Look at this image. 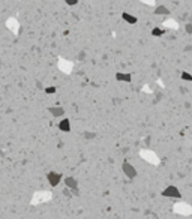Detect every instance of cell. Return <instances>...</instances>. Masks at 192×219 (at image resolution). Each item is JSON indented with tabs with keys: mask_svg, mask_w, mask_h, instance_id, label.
Returning <instances> with one entry per match:
<instances>
[{
	"mask_svg": "<svg viewBox=\"0 0 192 219\" xmlns=\"http://www.w3.org/2000/svg\"><path fill=\"white\" fill-rule=\"evenodd\" d=\"M48 182H50V185L51 186H57L59 183H60V180H62V176L59 174V173H48Z\"/></svg>",
	"mask_w": 192,
	"mask_h": 219,
	"instance_id": "3",
	"label": "cell"
},
{
	"mask_svg": "<svg viewBox=\"0 0 192 219\" xmlns=\"http://www.w3.org/2000/svg\"><path fill=\"white\" fill-rule=\"evenodd\" d=\"M122 20L128 24H137L138 23V18L132 15V14H129V12H122Z\"/></svg>",
	"mask_w": 192,
	"mask_h": 219,
	"instance_id": "4",
	"label": "cell"
},
{
	"mask_svg": "<svg viewBox=\"0 0 192 219\" xmlns=\"http://www.w3.org/2000/svg\"><path fill=\"white\" fill-rule=\"evenodd\" d=\"M162 197H167V198H182V192H180V189L177 188L176 185H168L162 192H161Z\"/></svg>",
	"mask_w": 192,
	"mask_h": 219,
	"instance_id": "1",
	"label": "cell"
},
{
	"mask_svg": "<svg viewBox=\"0 0 192 219\" xmlns=\"http://www.w3.org/2000/svg\"><path fill=\"white\" fill-rule=\"evenodd\" d=\"M122 170H123V173H125L129 179H135V177H137V170H135V167L132 165V164H129V162H123Z\"/></svg>",
	"mask_w": 192,
	"mask_h": 219,
	"instance_id": "2",
	"label": "cell"
},
{
	"mask_svg": "<svg viewBox=\"0 0 192 219\" xmlns=\"http://www.w3.org/2000/svg\"><path fill=\"white\" fill-rule=\"evenodd\" d=\"M48 111H50L54 117H60V116H63V114H65V110L62 108V107H50Z\"/></svg>",
	"mask_w": 192,
	"mask_h": 219,
	"instance_id": "9",
	"label": "cell"
},
{
	"mask_svg": "<svg viewBox=\"0 0 192 219\" xmlns=\"http://www.w3.org/2000/svg\"><path fill=\"white\" fill-rule=\"evenodd\" d=\"M59 129L60 131H63V132H69L71 131V122H69V119H63V120H60L59 122Z\"/></svg>",
	"mask_w": 192,
	"mask_h": 219,
	"instance_id": "8",
	"label": "cell"
},
{
	"mask_svg": "<svg viewBox=\"0 0 192 219\" xmlns=\"http://www.w3.org/2000/svg\"><path fill=\"white\" fill-rule=\"evenodd\" d=\"M45 92L50 93V95H53V93H56V87H53V86H51V87H47V89H45Z\"/></svg>",
	"mask_w": 192,
	"mask_h": 219,
	"instance_id": "14",
	"label": "cell"
},
{
	"mask_svg": "<svg viewBox=\"0 0 192 219\" xmlns=\"http://www.w3.org/2000/svg\"><path fill=\"white\" fill-rule=\"evenodd\" d=\"M116 78L119 81H123V83H131L132 81V75L128 74V72H117Z\"/></svg>",
	"mask_w": 192,
	"mask_h": 219,
	"instance_id": "7",
	"label": "cell"
},
{
	"mask_svg": "<svg viewBox=\"0 0 192 219\" xmlns=\"http://www.w3.org/2000/svg\"><path fill=\"white\" fill-rule=\"evenodd\" d=\"M78 2L80 0H65V3L69 5V6H75V5H78Z\"/></svg>",
	"mask_w": 192,
	"mask_h": 219,
	"instance_id": "13",
	"label": "cell"
},
{
	"mask_svg": "<svg viewBox=\"0 0 192 219\" xmlns=\"http://www.w3.org/2000/svg\"><path fill=\"white\" fill-rule=\"evenodd\" d=\"M180 80H183L186 83H192V74H189L188 71H182L180 72Z\"/></svg>",
	"mask_w": 192,
	"mask_h": 219,
	"instance_id": "10",
	"label": "cell"
},
{
	"mask_svg": "<svg viewBox=\"0 0 192 219\" xmlns=\"http://www.w3.org/2000/svg\"><path fill=\"white\" fill-rule=\"evenodd\" d=\"M65 185H66V188L75 191V192H77V189H78V182H77L74 177H66L65 179Z\"/></svg>",
	"mask_w": 192,
	"mask_h": 219,
	"instance_id": "6",
	"label": "cell"
},
{
	"mask_svg": "<svg viewBox=\"0 0 192 219\" xmlns=\"http://www.w3.org/2000/svg\"><path fill=\"white\" fill-rule=\"evenodd\" d=\"M162 35H165V29H162V27H155V29H152V36H162Z\"/></svg>",
	"mask_w": 192,
	"mask_h": 219,
	"instance_id": "11",
	"label": "cell"
},
{
	"mask_svg": "<svg viewBox=\"0 0 192 219\" xmlns=\"http://www.w3.org/2000/svg\"><path fill=\"white\" fill-rule=\"evenodd\" d=\"M153 12H155V15H164V17H168V15H170V9H168L165 5H158Z\"/></svg>",
	"mask_w": 192,
	"mask_h": 219,
	"instance_id": "5",
	"label": "cell"
},
{
	"mask_svg": "<svg viewBox=\"0 0 192 219\" xmlns=\"http://www.w3.org/2000/svg\"><path fill=\"white\" fill-rule=\"evenodd\" d=\"M185 32L188 35H192V23H186L185 24Z\"/></svg>",
	"mask_w": 192,
	"mask_h": 219,
	"instance_id": "12",
	"label": "cell"
}]
</instances>
